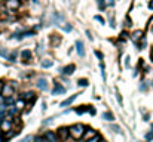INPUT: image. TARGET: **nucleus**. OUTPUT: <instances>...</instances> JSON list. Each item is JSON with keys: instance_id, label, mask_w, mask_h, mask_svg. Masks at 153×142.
Wrapping results in <instances>:
<instances>
[{"instance_id": "obj_1", "label": "nucleus", "mask_w": 153, "mask_h": 142, "mask_svg": "<svg viewBox=\"0 0 153 142\" xmlns=\"http://www.w3.org/2000/svg\"><path fill=\"white\" fill-rule=\"evenodd\" d=\"M83 133H85V126L83 124L77 123V124H73V126L68 127V135H71L74 139H82Z\"/></svg>"}, {"instance_id": "obj_2", "label": "nucleus", "mask_w": 153, "mask_h": 142, "mask_svg": "<svg viewBox=\"0 0 153 142\" xmlns=\"http://www.w3.org/2000/svg\"><path fill=\"white\" fill-rule=\"evenodd\" d=\"M0 130L7 133L9 130H12V121H10V116H6L4 118L0 120Z\"/></svg>"}, {"instance_id": "obj_3", "label": "nucleus", "mask_w": 153, "mask_h": 142, "mask_svg": "<svg viewBox=\"0 0 153 142\" xmlns=\"http://www.w3.org/2000/svg\"><path fill=\"white\" fill-rule=\"evenodd\" d=\"M13 86L12 85H3V88H1V92H0V95L3 96V98H10V96H13Z\"/></svg>"}, {"instance_id": "obj_4", "label": "nucleus", "mask_w": 153, "mask_h": 142, "mask_svg": "<svg viewBox=\"0 0 153 142\" xmlns=\"http://www.w3.org/2000/svg\"><path fill=\"white\" fill-rule=\"evenodd\" d=\"M43 138H45V139H46L48 142H59V139H58V135H56L55 132H51V130L45 132Z\"/></svg>"}, {"instance_id": "obj_5", "label": "nucleus", "mask_w": 153, "mask_h": 142, "mask_svg": "<svg viewBox=\"0 0 153 142\" xmlns=\"http://www.w3.org/2000/svg\"><path fill=\"white\" fill-rule=\"evenodd\" d=\"M94 136H97V132H95L94 129H89V130H85V133H83L82 139L86 142V141H89V139H92Z\"/></svg>"}, {"instance_id": "obj_6", "label": "nucleus", "mask_w": 153, "mask_h": 142, "mask_svg": "<svg viewBox=\"0 0 153 142\" xmlns=\"http://www.w3.org/2000/svg\"><path fill=\"white\" fill-rule=\"evenodd\" d=\"M36 86H37V89H40V90H48V80H46V79H39L37 83H36Z\"/></svg>"}, {"instance_id": "obj_7", "label": "nucleus", "mask_w": 153, "mask_h": 142, "mask_svg": "<svg viewBox=\"0 0 153 142\" xmlns=\"http://www.w3.org/2000/svg\"><path fill=\"white\" fill-rule=\"evenodd\" d=\"M6 7L7 9H18L19 7V0H6Z\"/></svg>"}, {"instance_id": "obj_8", "label": "nucleus", "mask_w": 153, "mask_h": 142, "mask_svg": "<svg viewBox=\"0 0 153 142\" xmlns=\"http://www.w3.org/2000/svg\"><path fill=\"white\" fill-rule=\"evenodd\" d=\"M76 98H77V95H71L70 98H67L65 101H62V102L59 104V107H61V108H65V107H68V105H70V104H71V102H73Z\"/></svg>"}, {"instance_id": "obj_9", "label": "nucleus", "mask_w": 153, "mask_h": 142, "mask_svg": "<svg viewBox=\"0 0 153 142\" xmlns=\"http://www.w3.org/2000/svg\"><path fill=\"white\" fill-rule=\"evenodd\" d=\"M64 92H65V89H64L59 83H55V85H53V90H52L53 95H61V93H64Z\"/></svg>"}, {"instance_id": "obj_10", "label": "nucleus", "mask_w": 153, "mask_h": 142, "mask_svg": "<svg viewBox=\"0 0 153 142\" xmlns=\"http://www.w3.org/2000/svg\"><path fill=\"white\" fill-rule=\"evenodd\" d=\"M76 50H77V53H79L80 56H85V47H83V43H82L80 40L76 42Z\"/></svg>"}, {"instance_id": "obj_11", "label": "nucleus", "mask_w": 153, "mask_h": 142, "mask_svg": "<svg viewBox=\"0 0 153 142\" xmlns=\"http://www.w3.org/2000/svg\"><path fill=\"white\" fill-rule=\"evenodd\" d=\"M13 107L16 108V111H21V110H24V107H25V101H22V99H18V101H15Z\"/></svg>"}, {"instance_id": "obj_12", "label": "nucleus", "mask_w": 153, "mask_h": 142, "mask_svg": "<svg viewBox=\"0 0 153 142\" xmlns=\"http://www.w3.org/2000/svg\"><path fill=\"white\" fill-rule=\"evenodd\" d=\"M74 68H76V67H74V65L71 64V65H68V67L62 68V73H64V74H68V76H70V74H73V73H74Z\"/></svg>"}, {"instance_id": "obj_13", "label": "nucleus", "mask_w": 153, "mask_h": 142, "mask_svg": "<svg viewBox=\"0 0 153 142\" xmlns=\"http://www.w3.org/2000/svg\"><path fill=\"white\" fill-rule=\"evenodd\" d=\"M102 118L107 120V121H113V120H114V116H113L110 111H105V113H102Z\"/></svg>"}, {"instance_id": "obj_14", "label": "nucleus", "mask_w": 153, "mask_h": 142, "mask_svg": "<svg viewBox=\"0 0 153 142\" xmlns=\"http://www.w3.org/2000/svg\"><path fill=\"white\" fill-rule=\"evenodd\" d=\"M58 135H61L62 138H65V136L68 135V129H65V127H61V129L58 130Z\"/></svg>"}, {"instance_id": "obj_15", "label": "nucleus", "mask_w": 153, "mask_h": 142, "mask_svg": "<svg viewBox=\"0 0 153 142\" xmlns=\"http://www.w3.org/2000/svg\"><path fill=\"white\" fill-rule=\"evenodd\" d=\"M34 141V136H31V135H27V136H24L22 139L19 142H33Z\"/></svg>"}, {"instance_id": "obj_16", "label": "nucleus", "mask_w": 153, "mask_h": 142, "mask_svg": "<svg viewBox=\"0 0 153 142\" xmlns=\"http://www.w3.org/2000/svg\"><path fill=\"white\" fill-rule=\"evenodd\" d=\"M77 86H82V88L88 86V80H86V79H80V80H77Z\"/></svg>"}, {"instance_id": "obj_17", "label": "nucleus", "mask_w": 153, "mask_h": 142, "mask_svg": "<svg viewBox=\"0 0 153 142\" xmlns=\"http://www.w3.org/2000/svg\"><path fill=\"white\" fill-rule=\"evenodd\" d=\"M52 65V61H42V67L43 68H49Z\"/></svg>"}, {"instance_id": "obj_18", "label": "nucleus", "mask_w": 153, "mask_h": 142, "mask_svg": "<svg viewBox=\"0 0 153 142\" xmlns=\"http://www.w3.org/2000/svg\"><path fill=\"white\" fill-rule=\"evenodd\" d=\"M21 56L27 59V58H30V56H31V52H30V50H24V52L21 53Z\"/></svg>"}, {"instance_id": "obj_19", "label": "nucleus", "mask_w": 153, "mask_h": 142, "mask_svg": "<svg viewBox=\"0 0 153 142\" xmlns=\"http://www.w3.org/2000/svg\"><path fill=\"white\" fill-rule=\"evenodd\" d=\"M33 92H27V93H24V96H22V98H21V99H22V101H25V99H28V98H33Z\"/></svg>"}, {"instance_id": "obj_20", "label": "nucleus", "mask_w": 153, "mask_h": 142, "mask_svg": "<svg viewBox=\"0 0 153 142\" xmlns=\"http://www.w3.org/2000/svg\"><path fill=\"white\" fill-rule=\"evenodd\" d=\"M34 142H48V141H46L43 136H36V138H34Z\"/></svg>"}, {"instance_id": "obj_21", "label": "nucleus", "mask_w": 153, "mask_h": 142, "mask_svg": "<svg viewBox=\"0 0 153 142\" xmlns=\"http://www.w3.org/2000/svg\"><path fill=\"white\" fill-rule=\"evenodd\" d=\"M100 141H101V139H100V136L97 135V136H94L92 139H89V141H86V142H100Z\"/></svg>"}, {"instance_id": "obj_22", "label": "nucleus", "mask_w": 153, "mask_h": 142, "mask_svg": "<svg viewBox=\"0 0 153 142\" xmlns=\"http://www.w3.org/2000/svg\"><path fill=\"white\" fill-rule=\"evenodd\" d=\"M111 130L116 132V133H120V127L119 126H111Z\"/></svg>"}, {"instance_id": "obj_23", "label": "nucleus", "mask_w": 153, "mask_h": 142, "mask_svg": "<svg viewBox=\"0 0 153 142\" xmlns=\"http://www.w3.org/2000/svg\"><path fill=\"white\" fill-rule=\"evenodd\" d=\"M153 139V132L152 133H147V135H146V141H152Z\"/></svg>"}, {"instance_id": "obj_24", "label": "nucleus", "mask_w": 153, "mask_h": 142, "mask_svg": "<svg viewBox=\"0 0 153 142\" xmlns=\"http://www.w3.org/2000/svg\"><path fill=\"white\" fill-rule=\"evenodd\" d=\"M76 111H77L79 114H82V113H85V111H86V108H77Z\"/></svg>"}, {"instance_id": "obj_25", "label": "nucleus", "mask_w": 153, "mask_h": 142, "mask_svg": "<svg viewBox=\"0 0 153 142\" xmlns=\"http://www.w3.org/2000/svg\"><path fill=\"white\" fill-rule=\"evenodd\" d=\"M0 105H4V98L0 95Z\"/></svg>"}, {"instance_id": "obj_26", "label": "nucleus", "mask_w": 153, "mask_h": 142, "mask_svg": "<svg viewBox=\"0 0 153 142\" xmlns=\"http://www.w3.org/2000/svg\"><path fill=\"white\" fill-rule=\"evenodd\" d=\"M1 88H3V83L0 82V92H1Z\"/></svg>"}, {"instance_id": "obj_27", "label": "nucleus", "mask_w": 153, "mask_h": 142, "mask_svg": "<svg viewBox=\"0 0 153 142\" xmlns=\"http://www.w3.org/2000/svg\"><path fill=\"white\" fill-rule=\"evenodd\" d=\"M100 142H107V141H100Z\"/></svg>"}]
</instances>
